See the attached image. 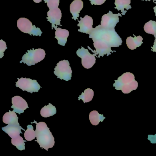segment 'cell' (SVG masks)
Instances as JSON below:
<instances>
[{"label":"cell","instance_id":"obj_28","mask_svg":"<svg viewBox=\"0 0 156 156\" xmlns=\"http://www.w3.org/2000/svg\"><path fill=\"white\" fill-rule=\"evenodd\" d=\"M92 5H101L105 2L106 0H89Z\"/></svg>","mask_w":156,"mask_h":156},{"label":"cell","instance_id":"obj_14","mask_svg":"<svg viewBox=\"0 0 156 156\" xmlns=\"http://www.w3.org/2000/svg\"><path fill=\"white\" fill-rule=\"evenodd\" d=\"M2 130L8 134L12 138L16 137L22 133L21 129L25 130L20 126L19 124H9L8 126L2 128Z\"/></svg>","mask_w":156,"mask_h":156},{"label":"cell","instance_id":"obj_10","mask_svg":"<svg viewBox=\"0 0 156 156\" xmlns=\"http://www.w3.org/2000/svg\"><path fill=\"white\" fill-rule=\"evenodd\" d=\"M94 41V45L95 48V51H93L88 46V48L93 51L95 55V56L98 55V57L99 58L101 56H103L105 55L108 56L111 55V52L113 51L111 50V47L107 44L99 39H92Z\"/></svg>","mask_w":156,"mask_h":156},{"label":"cell","instance_id":"obj_30","mask_svg":"<svg viewBox=\"0 0 156 156\" xmlns=\"http://www.w3.org/2000/svg\"><path fill=\"white\" fill-rule=\"evenodd\" d=\"M151 136V135H150ZM151 136V139H156V140L154 139L152 140H150L151 142L152 143H156V135L155 136Z\"/></svg>","mask_w":156,"mask_h":156},{"label":"cell","instance_id":"obj_31","mask_svg":"<svg viewBox=\"0 0 156 156\" xmlns=\"http://www.w3.org/2000/svg\"><path fill=\"white\" fill-rule=\"evenodd\" d=\"M33 1L35 3H40V2H41L42 0H33Z\"/></svg>","mask_w":156,"mask_h":156},{"label":"cell","instance_id":"obj_20","mask_svg":"<svg viewBox=\"0 0 156 156\" xmlns=\"http://www.w3.org/2000/svg\"><path fill=\"white\" fill-rule=\"evenodd\" d=\"M89 119L92 125L97 126L100 122H103L105 117L103 115L99 114L96 110H93L89 114Z\"/></svg>","mask_w":156,"mask_h":156},{"label":"cell","instance_id":"obj_22","mask_svg":"<svg viewBox=\"0 0 156 156\" xmlns=\"http://www.w3.org/2000/svg\"><path fill=\"white\" fill-rule=\"evenodd\" d=\"M94 96V92L91 88H87L79 96L78 100L82 99L84 103H88L93 99Z\"/></svg>","mask_w":156,"mask_h":156},{"label":"cell","instance_id":"obj_9","mask_svg":"<svg viewBox=\"0 0 156 156\" xmlns=\"http://www.w3.org/2000/svg\"><path fill=\"white\" fill-rule=\"evenodd\" d=\"M119 16L122 17L120 13L113 14L109 11L106 14L103 15L101 22V27L108 30H114L118 23L119 22Z\"/></svg>","mask_w":156,"mask_h":156},{"label":"cell","instance_id":"obj_1","mask_svg":"<svg viewBox=\"0 0 156 156\" xmlns=\"http://www.w3.org/2000/svg\"><path fill=\"white\" fill-rule=\"evenodd\" d=\"M89 38L99 39L111 47H118L122 44V39L115 30L105 29L99 25L94 28L89 34Z\"/></svg>","mask_w":156,"mask_h":156},{"label":"cell","instance_id":"obj_23","mask_svg":"<svg viewBox=\"0 0 156 156\" xmlns=\"http://www.w3.org/2000/svg\"><path fill=\"white\" fill-rule=\"evenodd\" d=\"M25 140L20 135L16 137L12 138V143L13 146H15L19 150L22 151L25 149Z\"/></svg>","mask_w":156,"mask_h":156},{"label":"cell","instance_id":"obj_11","mask_svg":"<svg viewBox=\"0 0 156 156\" xmlns=\"http://www.w3.org/2000/svg\"><path fill=\"white\" fill-rule=\"evenodd\" d=\"M47 21L50 22L52 25V29H57V26L61 25L62 17V12L59 8H55L49 10L47 12Z\"/></svg>","mask_w":156,"mask_h":156},{"label":"cell","instance_id":"obj_21","mask_svg":"<svg viewBox=\"0 0 156 156\" xmlns=\"http://www.w3.org/2000/svg\"><path fill=\"white\" fill-rule=\"evenodd\" d=\"M56 113V108L51 103H49L48 105L44 107L41 111V115L44 118L52 116Z\"/></svg>","mask_w":156,"mask_h":156},{"label":"cell","instance_id":"obj_12","mask_svg":"<svg viewBox=\"0 0 156 156\" xmlns=\"http://www.w3.org/2000/svg\"><path fill=\"white\" fill-rule=\"evenodd\" d=\"M81 20H78L79 23L77 26L80 27L78 31L86 34H90L93 29V20L92 17L86 15L83 18H80Z\"/></svg>","mask_w":156,"mask_h":156},{"label":"cell","instance_id":"obj_6","mask_svg":"<svg viewBox=\"0 0 156 156\" xmlns=\"http://www.w3.org/2000/svg\"><path fill=\"white\" fill-rule=\"evenodd\" d=\"M17 26L21 31L30 35L41 36L42 34L40 28L33 25L31 22L26 18H20L17 21Z\"/></svg>","mask_w":156,"mask_h":156},{"label":"cell","instance_id":"obj_2","mask_svg":"<svg viewBox=\"0 0 156 156\" xmlns=\"http://www.w3.org/2000/svg\"><path fill=\"white\" fill-rule=\"evenodd\" d=\"M34 123L36 124V137L40 147L46 151L52 148L55 145L54 137L46 123L44 122L37 123L36 121Z\"/></svg>","mask_w":156,"mask_h":156},{"label":"cell","instance_id":"obj_18","mask_svg":"<svg viewBox=\"0 0 156 156\" xmlns=\"http://www.w3.org/2000/svg\"><path fill=\"white\" fill-rule=\"evenodd\" d=\"M130 3V0H115V9H117L119 11H121L122 15H125L127 12L125 10V9L128 10L131 9Z\"/></svg>","mask_w":156,"mask_h":156},{"label":"cell","instance_id":"obj_3","mask_svg":"<svg viewBox=\"0 0 156 156\" xmlns=\"http://www.w3.org/2000/svg\"><path fill=\"white\" fill-rule=\"evenodd\" d=\"M116 90H121L122 93L128 94L136 90L138 87V83L135 80V76L130 73H126L115 80L113 84Z\"/></svg>","mask_w":156,"mask_h":156},{"label":"cell","instance_id":"obj_29","mask_svg":"<svg viewBox=\"0 0 156 156\" xmlns=\"http://www.w3.org/2000/svg\"><path fill=\"white\" fill-rule=\"evenodd\" d=\"M154 37H155V41H154L153 47H151V48H152L151 51L153 52H156V36H154Z\"/></svg>","mask_w":156,"mask_h":156},{"label":"cell","instance_id":"obj_8","mask_svg":"<svg viewBox=\"0 0 156 156\" xmlns=\"http://www.w3.org/2000/svg\"><path fill=\"white\" fill-rule=\"evenodd\" d=\"M76 55L82 59L83 66L86 69H90L96 62L95 55L91 54L87 49L82 47L76 51Z\"/></svg>","mask_w":156,"mask_h":156},{"label":"cell","instance_id":"obj_25","mask_svg":"<svg viewBox=\"0 0 156 156\" xmlns=\"http://www.w3.org/2000/svg\"><path fill=\"white\" fill-rule=\"evenodd\" d=\"M24 138L27 141H31L36 138V132L32 125L27 126V129L24 132Z\"/></svg>","mask_w":156,"mask_h":156},{"label":"cell","instance_id":"obj_15","mask_svg":"<svg viewBox=\"0 0 156 156\" xmlns=\"http://www.w3.org/2000/svg\"><path fill=\"white\" fill-rule=\"evenodd\" d=\"M83 7V2L82 0H74L70 5V12L73 15L72 19L74 20H77L79 13Z\"/></svg>","mask_w":156,"mask_h":156},{"label":"cell","instance_id":"obj_24","mask_svg":"<svg viewBox=\"0 0 156 156\" xmlns=\"http://www.w3.org/2000/svg\"><path fill=\"white\" fill-rule=\"evenodd\" d=\"M144 30L147 33L156 36V22L152 20L148 22L144 25Z\"/></svg>","mask_w":156,"mask_h":156},{"label":"cell","instance_id":"obj_26","mask_svg":"<svg viewBox=\"0 0 156 156\" xmlns=\"http://www.w3.org/2000/svg\"><path fill=\"white\" fill-rule=\"evenodd\" d=\"M45 3H47V6L49 9L58 8L60 0H44Z\"/></svg>","mask_w":156,"mask_h":156},{"label":"cell","instance_id":"obj_4","mask_svg":"<svg viewBox=\"0 0 156 156\" xmlns=\"http://www.w3.org/2000/svg\"><path fill=\"white\" fill-rule=\"evenodd\" d=\"M45 52L43 49L28 50V52L23 56L20 63L23 62L29 66L34 65L42 61L45 58Z\"/></svg>","mask_w":156,"mask_h":156},{"label":"cell","instance_id":"obj_27","mask_svg":"<svg viewBox=\"0 0 156 156\" xmlns=\"http://www.w3.org/2000/svg\"><path fill=\"white\" fill-rule=\"evenodd\" d=\"M8 47L6 43L2 40H0V58L2 59L4 56V52Z\"/></svg>","mask_w":156,"mask_h":156},{"label":"cell","instance_id":"obj_16","mask_svg":"<svg viewBox=\"0 0 156 156\" xmlns=\"http://www.w3.org/2000/svg\"><path fill=\"white\" fill-rule=\"evenodd\" d=\"M69 35V32L67 30L57 28L55 32V38L58 41V44L62 46H65L67 42V38Z\"/></svg>","mask_w":156,"mask_h":156},{"label":"cell","instance_id":"obj_32","mask_svg":"<svg viewBox=\"0 0 156 156\" xmlns=\"http://www.w3.org/2000/svg\"><path fill=\"white\" fill-rule=\"evenodd\" d=\"M154 2L156 4V2ZM153 9H154V12H155V16H156V6L153 8Z\"/></svg>","mask_w":156,"mask_h":156},{"label":"cell","instance_id":"obj_5","mask_svg":"<svg viewBox=\"0 0 156 156\" xmlns=\"http://www.w3.org/2000/svg\"><path fill=\"white\" fill-rule=\"evenodd\" d=\"M54 73L58 78L68 81L72 76V70L68 60H63L57 63Z\"/></svg>","mask_w":156,"mask_h":156},{"label":"cell","instance_id":"obj_17","mask_svg":"<svg viewBox=\"0 0 156 156\" xmlns=\"http://www.w3.org/2000/svg\"><path fill=\"white\" fill-rule=\"evenodd\" d=\"M134 36L135 37L134 38L131 36L128 37L126 41L127 46L131 50H134L137 47H139L143 43V38L141 36Z\"/></svg>","mask_w":156,"mask_h":156},{"label":"cell","instance_id":"obj_13","mask_svg":"<svg viewBox=\"0 0 156 156\" xmlns=\"http://www.w3.org/2000/svg\"><path fill=\"white\" fill-rule=\"evenodd\" d=\"M12 108H13L14 112L19 113L20 115L23 113L25 109L29 108L26 100L19 96H16L12 98Z\"/></svg>","mask_w":156,"mask_h":156},{"label":"cell","instance_id":"obj_33","mask_svg":"<svg viewBox=\"0 0 156 156\" xmlns=\"http://www.w3.org/2000/svg\"><path fill=\"white\" fill-rule=\"evenodd\" d=\"M141 1H150V0H141Z\"/></svg>","mask_w":156,"mask_h":156},{"label":"cell","instance_id":"obj_7","mask_svg":"<svg viewBox=\"0 0 156 156\" xmlns=\"http://www.w3.org/2000/svg\"><path fill=\"white\" fill-rule=\"evenodd\" d=\"M16 86L20 87L23 91H26L30 93L38 92L41 88L36 80H32L30 78H18Z\"/></svg>","mask_w":156,"mask_h":156},{"label":"cell","instance_id":"obj_19","mask_svg":"<svg viewBox=\"0 0 156 156\" xmlns=\"http://www.w3.org/2000/svg\"><path fill=\"white\" fill-rule=\"evenodd\" d=\"M16 112L14 111H11L9 110V112L5 113L3 116V122L5 124H19L18 122V116L16 115Z\"/></svg>","mask_w":156,"mask_h":156}]
</instances>
